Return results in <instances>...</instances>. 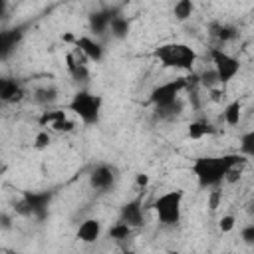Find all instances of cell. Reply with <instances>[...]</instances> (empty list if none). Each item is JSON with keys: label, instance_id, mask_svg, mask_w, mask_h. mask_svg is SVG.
<instances>
[{"label": "cell", "instance_id": "7402d4cb", "mask_svg": "<svg viewBox=\"0 0 254 254\" xmlns=\"http://www.w3.org/2000/svg\"><path fill=\"white\" fill-rule=\"evenodd\" d=\"M131 232H133V228L129 226V224H125L123 220H117L111 228H109V238H113V240H125V238H129L131 236Z\"/></svg>", "mask_w": 254, "mask_h": 254}, {"label": "cell", "instance_id": "9c48e42d", "mask_svg": "<svg viewBox=\"0 0 254 254\" xmlns=\"http://www.w3.org/2000/svg\"><path fill=\"white\" fill-rule=\"evenodd\" d=\"M117 183V171L105 163L95 165L89 171V187L95 192H109Z\"/></svg>", "mask_w": 254, "mask_h": 254}, {"label": "cell", "instance_id": "4316f807", "mask_svg": "<svg viewBox=\"0 0 254 254\" xmlns=\"http://www.w3.org/2000/svg\"><path fill=\"white\" fill-rule=\"evenodd\" d=\"M50 141H52V135H50V131H48V129H42V131L36 135L34 147H36V149H44V147H48V145H50Z\"/></svg>", "mask_w": 254, "mask_h": 254}, {"label": "cell", "instance_id": "7c38bea8", "mask_svg": "<svg viewBox=\"0 0 254 254\" xmlns=\"http://www.w3.org/2000/svg\"><path fill=\"white\" fill-rule=\"evenodd\" d=\"M26 97V89L24 85L10 75H2L0 73V103H20Z\"/></svg>", "mask_w": 254, "mask_h": 254}, {"label": "cell", "instance_id": "83f0119b", "mask_svg": "<svg viewBox=\"0 0 254 254\" xmlns=\"http://www.w3.org/2000/svg\"><path fill=\"white\" fill-rule=\"evenodd\" d=\"M240 238H242L246 244H254V224H246V226L240 230Z\"/></svg>", "mask_w": 254, "mask_h": 254}, {"label": "cell", "instance_id": "484cf974", "mask_svg": "<svg viewBox=\"0 0 254 254\" xmlns=\"http://www.w3.org/2000/svg\"><path fill=\"white\" fill-rule=\"evenodd\" d=\"M200 83H202V85H206L208 89H210V87H214V85L218 83V77H216V73H214V69H212V67H210L208 71H202V73H200Z\"/></svg>", "mask_w": 254, "mask_h": 254}, {"label": "cell", "instance_id": "8992f818", "mask_svg": "<svg viewBox=\"0 0 254 254\" xmlns=\"http://www.w3.org/2000/svg\"><path fill=\"white\" fill-rule=\"evenodd\" d=\"M210 62H212V69L218 77V83H222V85L230 83L240 71L238 58L224 52L222 48H210Z\"/></svg>", "mask_w": 254, "mask_h": 254}, {"label": "cell", "instance_id": "f1b7e54d", "mask_svg": "<svg viewBox=\"0 0 254 254\" xmlns=\"http://www.w3.org/2000/svg\"><path fill=\"white\" fill-rule=\"evenodd\" d=\"M218 200H220V192H218V190H212V192H210V200H208V204H210L212 210L218 206Z\"/></svg>", "mask_w": 254, "mask_h": 254}, {"label": "cell", "instance_id": "5bb4252c", "mask_svg": "<svg viewBox=\"0 0 254 254\" xmlns=\"http://www.w3.org/2000/svg\"><path fill=\"white\" fill-rule=\"evenodd\" d=\"M85 62H87V60H85L77 50L65 56V67H67L71 79L77 81V83H81V85H85L87 79H89V69H87V64H85Z\"/></svg>", "mask_w": 254, "mask_h": 254}, {"label": "cell", "instance_id": "9a60e30c", "mask_svg": "<svg viewBox=\"0 0 254 254\" xmlns=\"http://www.w3.org/2000/svg\"><path fill=\"white\" fill-rule=\"evenodd\" d=\"M101 232H103V226H101L99 218H85L79 222V226L75 230V238L83 244H93L99 240Z\"/></svg>", "mask_w": 254, "mask_h": 254}, {"label": "cell", "instance_id": "277c9868", "mask_svg": "<svg viewBox=\"0 0 254 254\" xmlns=\"http://www.w3.org/2000/svg\"><path fill=\"white\" fill-rule=\"evenodd\" d=\"M67 109L75 115V119H79V123L83 125H97L99 119H101V109H103V97L85 89V87H79L69 103H67Z\"/></svg>", "mask_w": 254, "mask_h": 254}, {"label": "cell", "instance_id": "52a82bcc", "mask_svg": "<svg viewBox=\"0 0 254 254\" xmlns=\"http://www.w3.org/2000/svg\"><path fill=\"white\" fill-rule=\"evenodd\" d=\"M50 200H52V192H26L22 196V200L18 202L16 210L20 214L26 216H34L38 220H44L48 216V208H50Z\"/></svg>", "mask_w": 254, "mask_h": 254}, {"label": "cell", "instance_id": "d4e9b609", "mask_svg": "<svg viewBox=\"0 0 254 254\" xmlns=\"http://www.w3.org/2000/svg\"><path fill=\"white\" fill-rule=\"evenodd\" d=\"M234 226H236V218H234V214H224V216H220V220H218V230H220L222 234L232 232Z\"/></svg>", "mask_w": 254, "mask_h": 254}, {"label": "cell", "instance_id": "cb8c5ba5", "mask_svg": "<svg viewBox=\"0 0 254 254\" xmlns=\"http://www.w3.org/2000/svg\"><path fill=\"white\" fill-rule=\"evenodd\" d=\"M238 153H242V155L248 157V159L254 155V131H246V133L240 137Z\"/></svg>", "mask_w": 254, "mask_h": 254}, {"label": "cell", "instance_id": "603a6c76", "mask_svg": "<svg viewBox=\"0 0 254 254\" xmlns=\"http://www.w3.org/2000/svg\"><path fill=\"white\" fill-rule=\"evenodd\" d=\"M212 30H214L212 34H214L220 42H230V40H234V38L238 36V30H236L234 26H230V24H218V26H214Z\"/></svg>", "mask_w": 254, "mask_h": 254}, {"label": "cell", "instance_id": "4dcf8cb0", "mask_svg": "<svg viewBox=\"0 0 254 254\" xmlns=\"http://www.w3.org/2000/svg\"><path fill=\"white\" fill-rule=\"evenodd\" d=\"M8 6H10V0H0V20L6 18V14H8Z\"/></svg>", "mask_w": 254, "mask_h": 254}, {"label": "cell", "instance_id": "30bf717a", "mask_svg": "<svg viewBox=\"0 0 254 254\" xmlns=\"http://www.w3.org/2000/svg\"><path fill=\"white\" fill-rule=\"evenodd\" d=\"M119 220L129 224L133 230L141 228L145 224V210H143V196H135L121 204L119 208Z\"/></svg>", "mask_w": 254, "mask_h": 254}, {"label": "cell", "instance_id": "44dd1931", "mask_svg": "<svg viewBox=\"0 0 254 254\" xmlns=\"http://www.w3.org/2000/svg\"><path fill=\"white\" fill-rule=\"evenodd\" d=\"M56 97H58V89L52 87V85L40 87V89H36V93H34V99H36V103H40V105H50L52 101H56Z\"/></svg>", "mask_w": 254, "mask_h": 254}, {"label": "cell", "instance_id": "e0dca14e", "mask_svg": "<svg viewBox=\"0 0 254 254\" xmlns=\"http://www.w3.org/2000/svg\"><path fill=\"white\" fill-rule=\"evenodd\" d=\"M214 133H216V127L206 119H194V121L189 123V129H187V135L192 141H200V139H204L208 135H214Z\"/></svg>", "mask_w": 254, "mask_h": 254}, {"label": "cell", "instance_id": "7a4b0ae2", "mask_svg": "<svg viewBox=\"0 0 254 254\" xmlns=\"http://www.w3.org/2000/svg\"><path fill=\"white\" fill-rule=\"evenodd\" d=\"M189 89V77H175L169 81H163L151 89L149 101L155 107L157 115L161 119H169L181 113V93Z\"/></svg>", "mask_w": 254, "mask_h": 254}, {"label": "cell", "instance_id": "d6986e66", "mask_svg": "<svg viewBox=\"0 0 254 254\" xmlns=\"http://www.w3.org/2000/svg\"><path fill=\"white\" fill-rule=\"evenodd\" d=\"M240 117H242V101H240V99H234V101H230V103L224 105V109H222V119H224L226 125L236 127V125L240 123Z\"/></svg>", "mask_w": 254, "mask_h": 254}, {"label": "cell", "instance_id": "6da1fadb", "mask_svg": "<svg viewBox=\"0 0 254 254\" xmlns=\"http://www.w3.org/2000/svg\"><path fill=\"white\" fill-rule=\"evenodd\" d=\"M248 157L242 153H226V155H202L196 157L190 165V171L202 189H216L224 183L228 171L238 165H248Z\"/></svg>", "mask_w": 254, "mask_h": 254}, {"label": "cell", "instance_id": "f546056e", "mask_svg": "<svg viewBox=\"0 0 254 254\" xmlns=\"http://www.w3.org/2000/svg\"><path fill=\"white\" fill-rule=\"evenodd\" d=\"M135 181H137V187H139V189H145V187L149 185V177H147V175H143V173H141V175H137V179H135Z\"/></svg>", "mask_w": 254, "mask_h": 254}, {"label": "cell", "instance_id": "1f68e13d", "mask_svg": "<svg viewBox=\"0 0 254 254\" xmlns=\"http://www.w3.org/2000/svg\"><path fill=\"white\" fill-rule=\"evenodd\" d=\"M0 226L2 228H10V218L6 214H0Z\"/></svg>", "mask_w": 254, "mask_h": 254}, {"label": "cell", "instance_id": "5b68a950", "mask_svg": "<svg viewBox=\"0 0 254 254\" xmlns=\"http://www.w3.org/2000/svg\"><path fill=\"white\" fill-rule=\"evenodd\" d=\"M183 198L185 192L181 189H171L161 192L153 200V212L163 226H179L183 220Z\"/></svg>", "mask_w": 254, "mask_h": 254}, {"label": "cell", "instance_id": "2e32d148", "mask_svg": "<svg viewBox=\"0 0 254 254\" xmlns=\"http://www.w3.org/2000/svg\"><path fill=\"white\" fill-rule=\"evenodd\" d=\"M117 14L115 8H103V10H95L89 14V30L93 36H103L109 28L111 18Z\"/></svg>", "mask_w": 254, "mask_h": 254}, {"label": "cell", "instance_id": "ba28073f", "mask_svg": "<svg viewBox=\"0 0 254 254\" xmlns=\"http://www.w3.org/2000/svg\"><path fill=\"white\" fill-rule=\"evenodd\" d=\"M38 123H40V127L48 129L50 133H69L77 125L75 119H71L67 115V111H64V109H46V111H42Z\"/></svg>", "mask_w": 254, "mask_h": 254}, {"label": "cell", "instance_id": "8fae6325", "mask_svg": "<svg viewBox=\"0 0 254 254\" xmlns=\"http://www.w3.org/2000/svg\"><path fill=\"white\" fill-rule=\"evenodd\" d=\"M22 40H24V28L22 26L2 28L0 30V62L8 60L18 50Z\"/></svg>", "mask_w": 254, "mask_h": 254}, {"label": "cell", "instance_id": "3957f363", "mask_svg": "<svg viewBox=\"0 0 254 254\" xmlns=\"http://www.w3.org/2000/svg\"><path fill=\"white\" fill-rule=\"evenodd\" d=\"M153 56L159 60L163 67L177 69V71H190L198 60L194 48L185 42H167L155 48Z\"/></svg>", "mask_w": 254, "mask_h": 254}, {"label": "cell", "instance_id": "4fadbf2b", "mask_svg": "<svg viewBox=\"0 0 254 254\" xmlns=\"http://www.w3.org/2000/svg\"><path fill=\"white\" fill-rule=\"evenodd\" d=\"M73 44H75V50L85 58V60H89V62H101L103 60V56H105V48H103V44L97 40V38H93V36H77L75 40H73Z\"/></svg>", "mask_w": 254, "mask_h": 254}, {"label": "cell", "instance_id": "ac0fdd59", "mask_svg": "<svg viewBox=\"0 0 254 254\" xmlns=\"http://www.w3.org/2000/svg\"><path fill=\"white\" fill-rule=\"evenodd\" d=\"M129 30H131V22H129L123 14H119V12L111 18L109 28H107V32H109L115 40H125V38L129 36Z\"/></svg>", "mask_w": 254, "mask_h": 254}, {"label": "cell", "instance_id": "ffe728a7", "mask_svg": "<svg viewBox=\"0 0 254 254\" xmlns=\"http://www.w3.org/2000/svg\"><path fill=\"white\" fill-rule=\"evenodd\" d=\"M192 12H194V2L192 0H177L175 6H173V16L179 22L189 20L192 16Z\"/></svg>", "mask_w": 254, "mask_h": 254}]
</instances>
